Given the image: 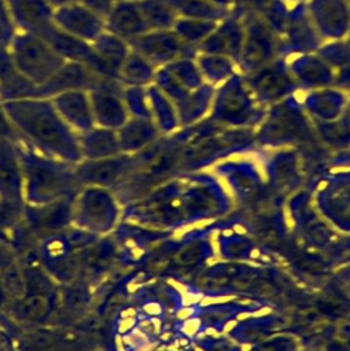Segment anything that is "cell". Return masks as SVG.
I'll list each match as a JSON object with an SVG mask.
<instances>
[{
  "label": "cell",
  "instance_id": "4fadbf2b",
  "mask_svg": "<svg viewBox=\"0 0 350 351\" xmlns=\"http://www.w3.org/2000/svg\"><path fill=\"white\" fill-rule=\"evenodd\" d=\"M195 228V225L194 223H189V225H187V226H183V228H180L176 233H174V237L176 239H178V237H181L183 234H185L187 232H189L191 229H194Z\"/></svg>",
  "mask_w": 350,
  "mask_h": 351
},
{
  "label": "cell",
  "instance_id": "2e32d148",
  "mask_svg": "<svg viewBox=\"0 0 350 351\" xmlns=\"http://www.w3.org/2000/svg\"><path fill=\"white\" fill-rule=\"evenodd\" d=\"M270 311H272V308H270V307H264V308L258 310L257 313H254L253 315H254V317H262V315H266V314H269Z\"/></svg>",
  "mask_w": 350,
  "mask_h": 351
},
{
  "label": "cell",
  "instance_id": "9a60e30c",
  "mask_svg": "<svg viewBox=\"0 0 350 351\" xmlns=\"http://www.w3.org/2000/svg\"><path fill=\"white\" fill-rule=\"evenodd\" d=\"M145 310H150V314H159L161 313V307L156 303H151L148 306H145Z\"/></svg>",
  "mask_w": 350,
  "mask_h": 351
},
{
  "label": "cell",
  "instance_id": "3957f363",
  "mask_svg": "<svg viewBox=\"0 0 350 351\" xmlns=\"http://www.w3.org/2000/svg\"><path fill=\"white\" fill-rule=\"evenodd\" d=\"M54 25L70 36L92 43L103 33L104 19L81 3H73L54 10Z\"/></svg>",
  "mask_w": 350,
  "mask_h": 351
},
{
  "label": "cell",
  "instance_id": "ffe728a7",
  "mask_svg": "<svg viewBox=\"0 0 350 351\" xmlns=\"http://www.w3.org/2000/svg\"><path fill=\"white\" fill-rule=\"evenodd\" d=\"M251 255H253V256H255V255H259V252H258L257 250H254V251L251 252Z\"/></svg>",
  "mask_w": 350,
  "mask_h": 351
},
{
  "label": "cell",
  "instance_id": "8fae6325",
  "mask_svg": "<svg viewBox=\"0 0 350 351\" xmlns=\"http://www.w3.org/2000/svg\"><path fill=\"white\" fill-rule=\"evenodd\" d=\"M52 8H59V7H63V5H67V4H73V3H80V0H47Z\"/></svg>",
  "mask_w": 350,
  "mask_h": 351
},
{
  "label": "cell",
  "instance_id": "6da1fadb",
  "mask_svg": "<svg viewBox=\"0 0 350 351\" xmlns=\"http://www.w3.org/2000/svg\"><path fill=\"white\" fill-rule=\"evenodd\" d=\"M1 107L11 125L43 151L65 160L81 156L77 133L59 117L49 99L4 100Z\"/></svg>",
  "mask_w": 350,
  "mask_h": 351
},
{
  "label": "cell",
  "instance_id": "7c38bea8",
  "mask_svg": "<svg viewBox=\"0 0 350 351\" xmlns=\"http://www.w3.org/2000/svg\"><path fill=\"white\" fill-rule=\"evenodd\" d=\"M192 314H194V308H191V307H184V308H181V310L177 313V317H178L180 319H187V318L192 317Z\"/></svg>",
  "mask_w": 350,
  "mask_h": 351
},
{
  "label": "cell",
  "instance_id": "ba28073f",
  "mask_svg": "<svg viewBox=\"0 0 350 351\" xmlns=\"http://www.w3.org/2000/svg\"><path fill=\"white\" fill-rule=\"evenodd\" d=\"M199 328H200V319L192 318V319L185 321V324L183 325L181 330H183V333H185L187 336H194V335L199 330Z\"/></svg>",
  "mask_w": 350,
  "mask_h": 351
},
{
  "label": "cell",
  "instance_id": "ac0fdd59",
  "mask_svg": "<svg viewBox=\"0 0 350 351\" xmlns=\"http://www.w3.org/2000/svg\"><path fill=\"white\" fill-rule=\"evenodd\" d=\"M233 229H235L236 232H239V233H244V232H246V230H244L242 226H239V225H236Z\"/></svg>",
  "mask_w": 350,
  "mask_h": 351
},
{
  "label": "cell",
  "instance_id": "5b68a950",
  "mask_svg": "<svg viewBox=\"0 0 350 351\" xmlns=\"http://www.w3.org/2000/svg\"><path fill=\"white\" fill-rule=\"evenodd\" d=\"M49 100L59 117L77 134L95 126L88 89L65 90L49 97Z\"/></svg>",
  "mask_w": 350,
  "mask_h": 351
},
{
  "label": "cell",
  "instance_id": "d6986e66",
  "mask_svg": "<svg viewBox=\"0 0 350 351\" xmlns=\"http://www.w3.org/2000/svg\"><path fill=\"white\" fill-rule=\"evenodd\" d=\"M3 298H4V293H3V288H1V284H0V304L3 303Z\"/></svg>",
  "mask_w": 350,
  "mask_h": 351
},
{
  "label": "cell",
  "instance_id": "8992f818",
  "mask_svg": "<svg viewBox=\"0 0 350 351\" xmlns=\"http://www.w3.org/2000/svg\"><path fill=\"white\" fill-rule=\"evenodd\" d=\"M10 18L21 32L40 33L54 23V8L47 0H4Z\"/></svg>",
  "mask_w": 350,
  "mask_h": 351
},
{
  "label": "cell",
  "instance_id": "277c9868",
  "mask_svg": "<svg viewBox=\"0 0 350 351\" xmlns=\"http://www.w3.org/2000/svg\"><path fill=\"white\" fill-rule=\"evenodd\" d=\"M102 78V75L85 64L66 62L49 80L36 88L34 97L49 99L65 90L89 89Z\"/></svg>",
  "mask_w": 350,
  "mask_h": 351
},
{
  "label": "cell",
  "instance_id": "e0dca14e",
  "mask_svg": "<svg viewBox=\"0 0 350 351\" xmlns=\"http://www.w3.org/2000/svg\"><path fill=\"white\" fill-rule=\"evenodd\" d=\"M233 326H236V321H231V322H228V325L224 328V332H229Z\"/></svg>",
  "mask_w": 350,
  "mask_h": 351
},
{
  "label": "cell",
  "instance_id": "52a82bcc",
  "mask_svg": "<svg viewBox=\"0 0 350 351\" xmlns=\"http://www.w3.org/2000/svg\"><path fill=\"white\" fill-rule=\"evenodd\" d=\"M80 3L103 19L108 15V12L113 8L111 0H80Z\"/></svg>",
  "mask_w": 350,
  "mask_h": 351
},
{
  "label": "cell",
  "instance_id": "30bf717a",
  "mask_svg": "<svg viewBox=\"0 0 350 351\" xmlns=\"http://www.w3.org/2000/svg\"><path fill=\"white\" fill-rule=\"evenodd\" d=\"M233 299V296H215V298H202L200 304L207 306V304H214V303H222Z\"/></svg>",
  "mask_w": 350,
  "mask_h": 351
},
{
  "label": "cell",
  "instance_id": "9c48e42d",
  "mask_svg": "<svg viewBox=\"0 0 350 351\" xmlns=\"http://www.w3.org/2000/svg\"><path fill=\"white\" fill-rule=\"evenodd\" d=\"M203 296L200 293H196V292H191V291H187L185 293H183V298H181V303L185 306V307H189L198 302H200Z\"/></svg>",
  "mask_w": 350,
  "mask_h": 351
},
{
  "label": "cell",
  "instance_id": "7a4b0ae2",
  "mask_svg": "<svg viewBox=\"0 0 350 351\" xmlns=\"http://www.w3.org/2000/svg\"><path fill=\"white\" fill-rule=\"evenodd\" d=\"M8 53L16 71L36 86L49 80L66 63L43 37L30 32L15 33Z\"/></svg>",
  "mask_w": 350,
  "mask_h": 351
},
{
  "label": "cell",
  "instance_id": "5bb4252c",
  "mask_svg": "<svg viewBox=\"0 0 350 351\" xmlns=\"http://www.w3.org/2000/svg\"><path fill=\"white\" fill-rule=\"evenodd\" d=\"M169 284H172V285H173V287H174V288L181 293V295H183V293H185V292L188 291V288H187L185 285H183V284H180V282H177V281H169Z\"/></svg>",
  "mask_w": 350,
  "mask_h": 351
}]
</instances>
